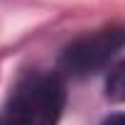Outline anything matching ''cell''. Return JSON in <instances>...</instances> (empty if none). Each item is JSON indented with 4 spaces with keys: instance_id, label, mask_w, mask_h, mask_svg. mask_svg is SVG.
Segmentation results:
<instances>
[{
    "instance_id": "6da1fadb",
    "label": "cell",
    "mask_w": 125,
    "mask_h": 125,
    "mask_svg": "<svg viewBox=\"0 0 125 125\" xmlns=\"http://www.w3.org/2000/svg\"><path fill=\"white\" fill-rule=\"evenodd\" d=\"M66 103V86L59 74H25L5 103L8 125H59Z\"/></svg>"
},
{
    "instance_id": "7a4b0ae2",
    "label": "cell",
    "mask_w": 125,
    "mask_h": 125,
    "mask_svg": "<svg viewBox=\"0 0 125 125\" xmlns=\"http://www.w3.org/2000/svg\"><path fill=\"white\" fill-rule=\"evenodd\" d=\"M120 49H125V25H108L71 42L59 59V69L76 79L91 76L103 69Z\"/></svg>"
},
{
    "instance_id": "3957f363",
    "label": "cell",
    "mask_w": 125,
    "mask_h": 125,
    "mask_svg": "<svg viewBox=\"0 0 125 125\" xmlns=\"http://www.w3.org/2000/svg\"><path fill=\"white\" fill-rule=\"evenodd\" d=\"M105 96L113 103H125V61L110 69L105 79Z\"/></svg>"
},
{
    "instance_id": "277c9868",
    "label": "cell",
    "mask_w": 125,
    "mask_h": 125,
    "mask_svg": "<svg viewBox=\"0 0 125 125\" xmlns=\"http://www.w3.org/2000/svg\"><path fill=\"white\" fill-rule=\"evenodd\" d=\"M101 125H125V113H113V115H108Z\"/></svg>"
},
{
    "instance_id": "5b68a950",
    "label": "cell",
    "mask_w": 125,
    "mask_h": 125,
    "mask_svg": "<svg viewBox=\"0 0 125 125\" xmlns=\"http://www.w3.org/2000/svg\"><path fill=\"white\" fill-rule=\"evenodd\" d=\"M0 125H8V123H5V118H3V115H0Z\"/></svg>"
}]
</instances>
